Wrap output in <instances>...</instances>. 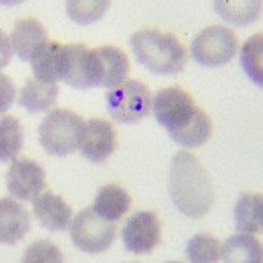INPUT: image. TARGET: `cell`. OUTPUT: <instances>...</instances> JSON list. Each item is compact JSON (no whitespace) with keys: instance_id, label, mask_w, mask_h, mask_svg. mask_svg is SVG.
Masks as SVG:
<instances>
[{"instance_id":"6da1fadb","label":"cell","mask_w":263,"mask_h":263,"mask_svg":"<svg viewBox=\"0 0 263 263\" xmlns=\"http://www.w3.org/2000/svg\"><path fill=\"white\" fill-rule=\"evenodd\" d=\"M168 192L177 211L192 219L209 214L216 200L209 174L188 149L174 155L168 172Z\"/></svg>"},{"instance_id":"7a4b0ae2","label":"cell","mask_w":263,"mask_h":263,"mask_svg":"<svg viewBox=\"0 0 263 263\" xmlns=\"http://www.w3.org/2000/svg\"><path fill=\"white\" fill-rule=\"evenodd\" d=\"M130 46L137 62L153 74H179L188 63V49L172 32L141 28L132 33Z\"/></svg>"},{"instance_id":"3957f363","label":"cell","mask_w":263,"mask_h":263,"mask_svg":"<svg viewBox=\"0 0 263 263\" xmlns=\"http://www.w3.org/2000/svg\"><path fill=\"white\" fill-rule=\"evenodd\" d=\"M84 121L70 109H51L41 121L39 142L51 156H67L81 142Z\"/></svg>"},{"instance_id":"277c9868","label":"cell","mask_w":263,"mask_h":263,"mask_svg":"<svg viewBox=\"0 0 263 263\" xmlns=\"http://www.w3.org/2000/svg\"><path fill=\"white\" fill-rule=\"evenodd\" d=\"M153 93L139 79H125L105 93V107L109 116L118 123H139L149 116Z\"/></svg>"},{"instance_id":"5b68a950","label":"cell","mask_w":263,"mask_h":263,"mask_svg":"<svg viewBox=\"0 0 263 263\" xmlns=\"http://www.w3.org/2000/svg\"><path fill=\"white\" fill-rule=\"evenodd\" d=\"M239 53V37L227 25H209L195 35L190 54L203 67L228 65Z\"/></svg>"},{"instance_id":"8992f818","label":"cell","mask_w":263,"mask_h":263,"mask_svg":"<svg viewBox=\"0 0 263 263\" xmlns=\"http://www.w3.org/2000/svg\"><path fill=\"white\" fill-rule=\"evenodd\" d=\"M72 244L83 253L100 254L107 251L116 239V224L100 216L93 207L76 214L69 224Z\"/></svg>"},{"instance_id":"52a82bcc","label":"cell","mask_w":263,"mask_h":263,"mask_svg":"<svg viewBox=\"0 0 263 263\" xmlns=\"http://www.w3.org/2000/svg\"><path fill=\"white\" fill-rule=\"evenodd\" d=\"M198 109L200 105L195 102L192 93L181 86L162 88L153 95L151 112L168 135L184 128Z\"/></svg>"},{"instance_id":"ba28073f","label":"cell","mask_w":263,"mask_h":263,"mask_svg":"<svg viewBox=\"0 0 263 263\" xmlns=\"http://www.w3.org/2000/svg\"><path fill=\"white\" fill-rule=\"evenodd\" d=\"M62 81L78 90L102 86V65L97 48L84 44H67Z\"/></svg>"},{"instance_id":"9c48e42d","label":"cell","mask_w":263,"mask_h":263,"mask_svg":"<svg viewBox=\"0 0 263 263\" xmlns=\"http://www.w3.org/2000/svg\"><path fill=\"white\" fill-rule=\"evenodd\" d=\"M121 239L132 254H149L162 242V221L153 211H139L123 224Z\"/></svg>"},{"instance_id":"30bf717a","label":"cell","mask_w":263,"mask_h":263,"mask_svg":"<svg viewBox=\"0 0 263 263\" xmlns=\"http://www.w3.org/2000/svg\"><path fill=\"white\" fill-rule=\"evenodd\" d=\"M118 146V134L111 121L90 118L84 121L79 149L91 163H104L112 156Z\"/></svg>"},{"instance_id":"8fae6325","label":"cell","mask_w":263,"mask_h":263,"mask_svg":"<svg viewBox=\"0 0 263 263\" xmlns=\"http://www.w3.org/2000/svg\"><path fill=\"white\" fill-rule=\"evenodd\" d=\"M7 190L11 197L21 202L33 200L46 188V172L39 162L32 158L12 160L6 176Z\"/></svg>"},{"instance_id":"7c38bea8","label":"cell","mask_w":263,"mask_h":263,"mask_svg":"<svg viewBox=\"0 0 263 263\" xmlns=\"http://www.w3.org/2000/svg\"><path fill=\"white\" fill-rule=\"evenodd\" d=\"M30 230V214L18 198H0V244L14 246Z\"/></svg>"},{"instance_id":"4fadbf2b","label":"cell","mask_w":263,"mask_h":263,"mask_svg":"<svg viewBox=\"0 0 263 263\" xmlns=\"http://www.w3.org/2000/svg\"><path fill=\"white\" fill-rule=\"evenodd\" d=\"M11 44L12 51L20 60L30 62L35 53L42 46L46 44L48 39V30L37 18H21L14 23L11 32Z\"/></svg>"},{"instance_id":"5bb4252c","label":"cell","mask_w":263,"mask_h":263,"mask_svg":"<svg viewBox=\"0 0 263 263\" xmlns=\"http://www.w3.org/2000/svg\"><path fill=\"white\" fill-rule=\"evenodd\" d=\"M33 216L49 232H63L72 221V209L65 198L53 192H42L32 200Z\"/></svg>"},{"instance_id":"9a60e30c","label":"cell","mask_w":263,"mask_h":263,"mask_svg":"<svg viewBox=\"0 0 263 263\" xmlns=\"http://www.w3.org/2000/svg\"><path fill=\"white\" fill-rule=\"evenodd\" d=\"M63 58H65V46L57 41H48L30 60L33 76L48 83L60 81L63 74Z\"/></svg>"},{"instance_id":"2e32d148","label":"cell","mask_w":263,"mask_h":263,"mask_svg":"<svg viewBox=\"0 0 263 263\" xmlns=\"http://www.w3.org/2000/svg\"><path fill=\"white\" fill-rule=\"evenodd\" d=\"M221 261L263 263V242L253 233L239 232L221 244Z\"/></svg>"},{"instance_id":"e0dca14e","label":"cell","mask_w":263,"mask_h":263,"mask_svg":"<svg viewBox=\"0 0 263 263\" xmlns=\"http://www.w3.org/2000/svg\"><path fill=\"white\" fill-rule=\"evenodd\" d=\"M58 84L32 78L20 90V105L28 112H48L58 99Z\"/></svg>"},{"instance_id":"ac0fdd59","label":"cell","mask_w":263,"mask_h":263,"mask_svg":"<svg viewBox=\"0 0 263 263\" xmlns=\"http://www.w3.org/2000/svg\"><path fill=\"white\" fill-rule=\"evenodd\" d=\"M214 11L223 21L233 27H248L260 20L263 0H213Z\"/></svg>"},{"instance_id":"d6986e66","label":"cell","mask_w":263,"mask_h":263,"mask_svg":"<svg viewBox=\"0 0 263 263\" xmlns=\"http://www.w3.org/2000/svg\"><path fill=\"white\" fill-rule=\"evenodd\" d=\"M132 197L120 184H105L97 192L93 209L109 221H120L130 211Z\"/></svg>"},{"instance_id":"ffe728a7","label":"cell","mask_w":263,"mask_h":263,"mask_svg":"<svg viewBox=\"0 0 263 263\" xmlns=\"http://www.w3.org/2000/svg\"><path fill=\"white\" fill-rule=\"evenodd\" d=\"M233 216H235V227L239 232L261 235L263 233V195L244 193L235 203Z\"/></svg>"},{"instance_id":"44dd1931","label":"cell","mask_w":263,"mask_h":263,"mask_svg":"<svg viewBox=\"0 0 263 263\" xmlns=\"http://www.w3.org/2000/svg\"><path fill=\"white\" fill-rule=\"evenodd\" d=\"M97 53L100 57L102 65V88H112L123 83L128 76L130 60L126 53L118 46H99Z\"/></svg>"},{"instance_id":"7402d4cb","label":"cell","mask_w":263,"mask_h":263,"mask_svg":"<svg viewBox=\"0 0 263 263\" xmlns=\"http://www.w3.org/2000/svg\"><path fill=\"white\" fill-rule=\"evenodd\" d=\"M213 128L214 126L211 116L200 107L197 114L188 121V125L184 128H181L179 132H176L174 135H171V139L176 144H179L181 147L195 149V147L203 146V144L213 137Z\"/></svg>"},{"instance_id":"603a6c76","label":"cell","mask_w":263,"mask_h":263,"mask_svg":"<svg viewBox=\"0 0 263 263\" xmlns=\"http://www.w3.org/2000/svg\"><path fill=\"white\" fill-rule=\"evenodd\" d=\"M240 67L258 88H263V32L248 37L239 49Z\"/></svg>"},{"instance_id":"cb8c5ba5","label":"cell","mask_w":263,"mask_h":263,"mask_svg":"<svg viewBox=\"0 0 263 263\" xmlns=\"http://www.w3.org/2000/svg\"><path fill=\"white\" fill-rule=\"evenodd\" d=\"M25 130L16 116L6 114L0 118V162H12L23 149Z\"/></svg>"},{"instance_id":"d4e9b609","label":"cell","mask_w":263,"mask_h":263,"mask_svg":"<svg viewBox=\"0 0 263 263\" xmlns=\"http://www.w3.org/2000/svg\"><path fill=\"white\" fill-rule=\"evenodd\" d=\"M111 0H65L67 16L78 25H93L105 16Z\"/></svg>"},{"instance_id":"484cf974","label":"cell","mask_w":263,"mask_h":263,"mask_svg":"<svg viewBox=\"0 0 263 263\" xmlns=\"http://www.w3.org/2000/svg\"><path fill=\"white\" fill-rule=\"evenodd\" d=\"M186 258L193 263H213L221 258V244L211 233H197L186 246Z\"/></svg>"},{"instance_id":"4316f807","label":"cell","mask_w":263,"mask_h":263,"mask_svg":"<svg viewBox=\"0 0 263 263\" xmlns=\"http://www.w3.org/2000/svg\"><path fill=\"white\" fill-rule=\"evenodd\" d=\"M23 261H63V254L51 240H37L30 244L23 254Z\"/></svg>"},{"instance_id":"83f0119b","label":"cell","mask_w":263,"mask_h":263,"mask_svg":"<svg viewBox=\"0 0 263 263\" xmlns=\"http://www.w3.org/2000/svg\"><path fill=\"white\" fill-rule=\"evenodd\" d=\"M16 99V86L7 74L0 72V114L11 109L12 102Z\"/></svg>"},{"instance_id":"f1b7e54d","label":"cell","mask_w":263,"mask_h":263,"mask_svg":"<svg viewBox=\"0 0 263 263\" xmlns=\"http://www.w3.org/2000/svg\"><path fill=\"white\" fill-rule=\"evenodd\" d=\"M12 44H11V37L0 28V69L7 67L11 63L12 58Z\"/></svg>"},{"instance_id":"f546056e","label":"cell","mask_w":263,"mask_h":263,"mask_svg":"<svg viewBox=\"0 0 263 263\" xmlns=\"http://www.w3.org/2000/svg\"><path fill=\"white\" fill-rule=\"evenodd\" d=\"M25 0H0V6H6V7H12V6H20L23 4Z\"/></svg>"}]
</instances>
